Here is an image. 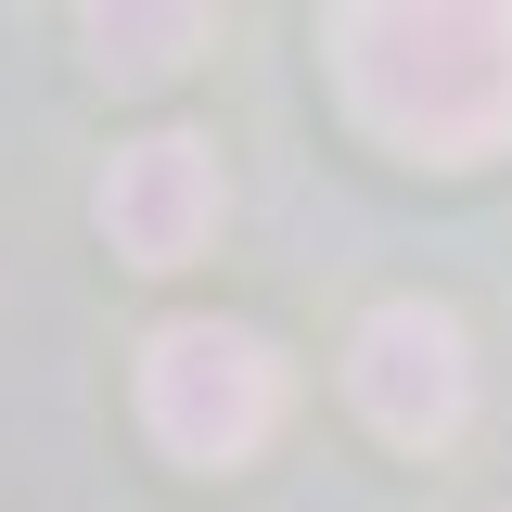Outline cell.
<instances>
[{
  "instance_id": "cell-2",
  "label": "cell",
  "mask_w": 512,
  "mask_h": 512,
  "mask_svg": "<svg viewBox=\"0 0 512 512\" xmlns=\"http://www.w3.org/2000/svg\"><path fill=\"white\" fill-rule=\"evenodd\" d=\"M141 423H154V448L192 461V474L256 461L269 423H282V359H269V333H244V320H167V333L141 346Z\"/></svg>"
},
{
  "instance_id": "cell-5",
  "label": "cell",
  "mask_w": 512,
  "mask_h": 512,
  "mask_svg": "<svg viewBox=\"0 0 512 512\" xmlns=\"http://www.w3.org/2000/svg\"><path fill=\"white\" fill-rule=\"evenodd\" d=\"M205 26H218V0H77V39H90V64H103L116 90L180 77V64L205 52Z\"/></svg>"
},
{
  "instance_id": "cell-3",
  "label": "cell",
  "mask_w": 512,
  "mask_h": 512,
  "mask_svg": "<svg viewBox=\"0 0 512 512\" xmlns=\"http://www.w3.org/2000/svg\"><path fill=\"white\" fill-rule=\"evenodd\" d=\"M346 397H359V423L397 448H448L474 423V346H461V320L436 295H384L359 333H346Z\"/></svg>"
},
{
  "instance_id": "cell-1",
  "label": "cell",
  "mask_w": 512,
  "mask_h": 512,
  "mask_svg": "<svg viewBox=\"0 0 512 512\" xmlns=\"http://www.w3.org/2000/svg\"><path fill=\"white\" fill-rule=\"evenodd\" d=\"M333 90L410 167L512 154V0H333Z\"/></svg>"
},
{
  "instance_id": "cell-4",
  "label": "cell",
  "mask_w": 512,
  "mask_h": 512,
  "mask_svg": "<svg viewBox=\"0 0 512 512\" xmlns=\"http://www.w3.org/2000/svg\"><path fill=\"white\" fill-rule=\"evenodd\" d=\"M218 141H192V128H154V141H128L116 167H103V244L128 269H192V256L218 244Z\"/></svg>"
}]
</instances>
